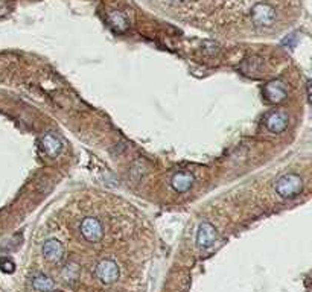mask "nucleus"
<instances>
[{"instance_id":"7ed1b4c3","label":"nucleus","mask_w":312,"mask_h":292,"mask_svg":"<svg viewBox=\"0 0 312 292\" xmlns=\"http://www.w3.org/2000/svg\"><path fill=\"white\" fill-rule=\"evenodd\" d=\"M251 22L256 26H271L276 22V9L264 2L256 3L251 8Z\"/></svg>"},{"instance_id":"ddd939ff","label":"nucleus","mask_w":312,"mask_h":292,"mask_svg":"<svg viewBox=\"0 0 312 292\" xmlns=\"http://www.w3.org/2000/svg\"><path fill=\"white\" fill-rule=\"evenodd\" d=\"M80 274H81V268L78 263L75 262H69L64 268H63V279L67 282V283H73L80 279Z\"/></svg>"},{"instance_id":"f03ea898","label":"nucleus","mask_w":312,"mask_h":292,"mask_svg":"<svg viewBox=\"0 0 312 292\" xmlns=\"http://www.w3.org/2000/svg\"><path fill=\"white\" fill-rule=\"evenodd\" d=\"M96 277L105 283V285H111L114 283L118 279H119V274H121V269H119V265L111 260V259H102L98 265H96Z\"/></svg>"},{"instance_id":"6e6552de","label":"nucleus","mask_w":312,"mask_h":292,"mask_svg":"<svg viewBox=\"0 0 312 292\" xmlns=\"http://www.w3.org/2000/svg\"><path fill=\"white\" fill-rule=\"evenodd\" d=\"M40 145H42V149H43V152H45L47 157H50V159H55V157H58L60 154H61V151H63V143H61V140L56 137V135H53V134H45L42 139H40Z\"/></svg>"},{"instance_id":"9b49d317","label":"nucleus","mask_w":312,"mask_h":292,"mask_svg":"<svg viewBox=\"0 0 312 292\" xmlns=\"http://www.w3.org/2000/svg\"><path fill=\"white\" fill-rule=\"evenodd\" d=\"M32 288L37 292H53L55 283L50 277L45 274H35L32 277Z\"/></svg>"},{"instance_id":"4468645a","label":"nucleus","mask_w":312,"mask_h":292,"mask_svg":"<svg viewBox=\"0 0 312 292\" xmlns=\"http://www.w3.org/2000/svg\"><path fill=\"white\" fill-rule=\"evenodd\" d=\"M0 269L6 274H12L15 271V263L9 257H0Z\"/></svg>"},{"instance_id":"2eb2a0df","label":"nucleus","mask_w":312,"mask_h":292,"mask_svg":"<svg viewBox=\"0 0 312 292\" xmlns=\"http://www.w3.org/2000/svg\"><path fill=\"white\" fill-rule=\"evenodd\" d=\"M177 2H179V0H177ZM180 2H186V0H180Z\"/></svg>"},{"instance_id":"f257e3e1","label":"nucleus","mask_w":312,"mask_h":292,"mask_svg":"<svg viewBox=\"0 0 312 292\" xmlns=\"http://www.w3.org/2000/svg\"><path fill=\"white\" fill-rule=\"evenodd\" d=\"M303 190V180L297 173H285L276 181V192L288 200V198H296L300 195Z\"/></svg>"},{"instance_id":"1a4fd4ad","label":"nucleus","mask_w":312,"mask_h":292,"mask_svg":"<svg viewBox=\"0 0 312 292\" xmlns=\"http://www.w3.org/2000/svg\"><path fill=\"white\" fill-rule=\"evenodd\" d=\"M43 256L46 260L52 263H58L64 257V247L58 239H49L43 245Z\"/></svg>"},{"instance_id":"39448f33","label":"nucleus","mask_w":312,"mask_h":292,"mask_svg":"<svg viewBox=\"0 0 312 292\" xmlns=\"http://www.w3.org/2000/svg\"><path fill=\"white\" fill-rule=\"evenodd\" d=\"M218 239V231L210 222H201L197 231V245L203 250L210 248Z\"/></svg>"},{"instance_id":"20e7f679","label":"nucleus","mask_w":312,"mask_h":292,"mask_svg":"<svg viewBox=\"0 0 312 292\" xmlns=\"http://www.w3.org/2000/svg\"><path fill=\"white\" fill-rule=\"evenodd\" d=\"M80 231L83 235V238L89 242H99L104 236V228L99 219L96 218H86L81 222Z\"/></svg>"},{"instance_id":"9d476101","label":"nucleus","mask_w":312,"mask_h":292,"mask_svg":"<svg viewBox=\"0 0 312 292\" xmlns=\"http://www.w3.org/2000/svg\"><path fill=\"white\" fill-rule=\"evenodd\" d=\"M193 181H195V178H193L192 173H189V172H177V173H174V177L171 180V184H172V187H174L176 192L186 193L193 186Z\"/></svg>"},{"instance_id":"f8f14e48","label":"nucleus","mask_w":312,"mask_h":292,"mask_svg":"<svg viewBox=\"0 0 312 292\" xmlns=\"http://www.w3.org/2000/svg\"><path fill=\"white\" fill-rule=\"evenodd\" d=\"M108 22L111 25V28L118 32H124L128 28V22L127 17L121 12V11H111L108 14Z\"/></svg>"},{"instance_id":"0eeeda50","label":"nucleus","mask_w":312,"mask_h":292,"mask_svg":"<svg viewBox=\"0 0 312 292\" xmlns=\"http://www.w3.org/2000/svg\"><path fill=\"white\" fill-rule=\"evenodd\" d=\"M265 126L269 132L280 134L288 128V116L283 111H274L269 113L265 118Z\"/></svg>"},{"instance_id":"423d86ee","label":"nucleus","mask_w":312,"mask_h":292,"mask_svg":"<svg viewBox=\"0 0 312 292\" xmlns=\"http://www.w3.org/2000/svg\"><path fill=\"white\" fill-rule=\"evenodd\" d=\"M288 96V87L282 81H271L264 87V98L271 104H279Z\"/></svg>"},{"instance_id":"dca6fc26","label":"nucleus","mask_w":312,"mask_h":292,"mask_svg":"<svg viewBox=\"0 0 312 292\" xmlns=\"http://www.w3.org/2000/svg\"><path fill=\"white\" fill-rule=\"evenodd\" d=\"M56 292H61V291H56Z\"/></svg>"}]
</instances>
